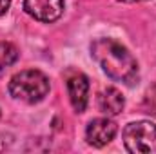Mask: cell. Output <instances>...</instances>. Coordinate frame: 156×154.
<instances>
[{
    "mask_svg": "<svg viewBox=\"0 0 156 154\" xmlns=\"http://www.w3.org/2000/svg\"><path fill=\"white\" fill-rule=\"evenodd\" d=\"M144 109H145V113L156 116V83L151 87V89H147V93H145Z\"/></svg>",
    "mask_w": 156,
    "mask_h": 154,
    "instance_id": "cell-9",
    "label": "cell"
},
{
    "mask_svg": "<svg viewBox=\"0 0 156 154\" xmlns=\"http://www.w3.org/2000/svg\"><path fill=\"white\" fill-rule=\"evenodd\" d=\"M18 60V49L9 42H0V71Z\"/></svg>",
    "mask_w": 156,
    "mask_h": 154,
    "instance_id": "cell-8",
    "label": "cell"
},
{
    "mask_svg": "<svg viewBox=\"0 0 156 154\" xmlns=\"http://www.w3.org/2000/svg\"><path fill=\"white\" fill-rule=\"evenodd\" d=\"M125 107V98L116 87H107L98 94V109L107 116H116Z\"/></svg>",
    "mask_w": 156,
    "mask_h": 154,
    "instance_id": "cell-7",
    "label": "cell"
},
{
    "mask_svg": "<svg viewBox=\"0 0 156 154\" xmlns=\"http://www.w3.org/2000/svg\"><path fill=\"white\" fill-rule=\"evenodd\" d=\"M91 56L109 78L133 85L138 80V62L125 45L115 38H98L91 44Z\"/></svg>",
    "mask_w": 156,
    "mask_h": 154,
    "instance_id": "cell-1",
    "label": "cell"
},
{
    "mask_svg": "<svg viewBox=\"0 0 156 154\" xmlns=\"http://www.w3.org/2000/svg\"><path fill=\"white\" fill-rule=\"evenodd\" d=\"M9 94L26 103H38L49 94V80L37 69L20 71L9 82Z\"/></svg>",
    "mask_w": 156,
    "mask_h": 154,
    "instance_id": "cell-2",
    "label": "cell"
},
{
    "mask_svg": "<svg viewBox=\"0 0 156 154\" xmlns=\"http://www.w3.org/2000/svg\"><path fill=\"white\" fill-rule=\"evenodd\" d=\"M116 123L109 118H96L91 120L87 129H85V138L87 143L93 147H105L107 143H111L116 136Z\"/></svg>",
    "mask_w": 156,
    "mask_h": 154,
    "instance_id": "cell-5",
    "label": "cell"
},
{
    "mask_svg": "<svg viewBox=\"0 0 156 154\" xmlns=\"http://www.w3.org/2000/svg\"><path fill=\"white\" fill-rule=\"evenodd\" d=\"M123 145L133 154H156V125L133 121L123 129Z\"/></svg>",
    "mask_w": 156,
    "mask_h": 154,
    "instance_id": "cell-3",
    "label": "cell"
},
{
    "mask_svg": "<svg viewBox=\"0 0 156 154\" xmlns=\"http://www.w3.org/2000/svg\"><path fill=\"white\" fill-rule=\"evenodd\" d=\"M24 11L38 22H56L64 13V0H24Z\"/></svg>",
    "mask_w": 156,
    "mask_h": 154,
    "instance_id": "cell-4",
    "label": "cell"
},
{
    "mask_svg": "<svg viewBox=\"0 0 156 154\" xmlns=\"http://www.w3.org/2000/svg\"><path fill=\"white\" fill-rule=\"evenodd\" d=\"M11 5V0H0V15H4Z\"/></svg>",
    "mask_w": 156,
    "mask_h": 154,
    "instance_id": "cell-10",
    "label": "cell"
},
{
    "mask_svg": "<svg viewBox=\"0 0 156 154\" xmlns=\"http://www.w3.org/2000/svg\"><path fill=\"white\" fill-rule=\"evenodd\" d=\"M118 2H125V4H133V2H144V0H118Z\"/></svg>",
    "mask_w": 156,
    "mask_h": 154,
    "instance_id": "cell-11",
    "label": "cell"
},
{
    "mask_svg": "<svg viewBox=\"0 0 156 154\" xmlns=\"http://www.w3.org/2000/svg\"><path fill=\"white\" fill-rule=\"evenodd\" d=\"M67 91H69V100L71 105L76 113H83L87 107V96H89V80L85 75L76 73L71 78H67Z\"/></svg>",
    "mask_w": 156,
    "mask_h": 154,
    "instance_id": "cell-6",
    "label": "cell"
}]
</instances>
